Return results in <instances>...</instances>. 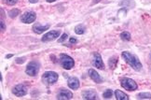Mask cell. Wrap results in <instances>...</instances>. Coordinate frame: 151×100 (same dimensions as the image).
Returning <instances> with one entry per match:
<instances>
[{
    "instance_id": "cell-1",
    "label": "cell",
    "mask_w": 151,
    "mask_h": 100,
    "mask_svg": "<svg viewBox=\"0 0 151 100\" xmlns=\"http://www.w3.org/2000/svg\"><path fill=\"white\" fill-rule=\"evenodd\" d=\"M121 55H122V58L125 60V62L128 64H130L134 70H136V71H140L142 69V64L136 55L132 54L130 51H122Z\"/></svg>"
},
{
    "instance_id": "cell-2",
    "label": "cell",
    "mask_w": 151,
    "mask_h": 100,
    "mask_svg": "<svg viewBox=\"0 0 151 100\" xmlns=\"http://www.w3.org/2000/svg\"><path fill=\"white\" fill-rule=\"evenodd\" d=\"M58 78H59V76H58L56 72L46 71L42 76V81L47 85H51V84H54L58 80Z\"/></svg>"
},
{
    "instance_id": "cell-3",
    "label": "cell",
    "mask_w": 151,
    "mask_h": 100,
    "mask_svg": "<svg viewBox=\"0 0 151 100\" xmlns=\"http://www.w3.org/2000/svg\"><path fill=\"white\" fill-rule=\"evenodd\" d=\"M120 85L127 91H135L138 88V85L134 80L126 77L120 79Z\"/></svg>"
},
{
    "instance_id": "cell-4",
    "label": "cell",
    "mask_w": 151,
    "mask_h": 100,
    "mask_svg": "<svg viewBox=\"0 0 151 100\" xmlns=\"http://www.w3.org/2000/svg\"><path fill=\"white\" fill-rule=\"evenodd\" d=\"M39 68H40V64L37 61H31L26 66L25 72L27 75L31 76V77H35V76H37L38 74Z\"/></svg>"
},
{
    "instance_id": "cell-5",
    "label": "cell",
    "mask_w": 151,
    "mask_h": 100,
    "mask_svg": "<svg viewBox=\"0 0 151 100\" xmlns=\"http://www.w3.org/2000/svg\"><path fill=\"white\" fill-rule=\"evenodd\" d=\"M60 62H61V64L63 66V67L66 70L71 69L75 66V62L73 60V58L67 54H60Z\"/></svg>"
},
{
    "instance_id": "cell-6",
    "label": "cell",
    "mask_w": 151,
    "mask_h": 100,
    "mask_svg": "<svg viewBox=\"0 0 151 100\" xmlns=\"http://www.w3.org/2000/svg\"><path fill=\"white\" fill-rule=\"evenodd\" d=\"M37 14L35 11H26L21 16V21L24 23H32L36 21Z\"/></svg>"
},
{
    "instance_id": "cell-7",
    "label": "cell",
    "mask_w": 151,
    "mask_h": 100,
    "mask_svg": "<svg viewBox=\"0 0 151 100\" xmlns=\"http://www.w3.org/2000/svg\"><path fill=\"white\" fill-rule=\"evenodd\" d=\"M12 93L16 96H24L27 93V87L24 84H17L12 88Z\"/></svg>"
},
{
    "instance_id": "cell-8",
    "label": "cell",
    "mask_w": 151,
    "mask_h": 100,
    "mask_svg": "<svg viewBox=\"0 0 151 100\" xmlns=\"http://www.w3.org/2000/svg\"><path fill=\"white\" fill-rule=\"evenodd\" d=\"M92 66L94 67H97L98 69H104V64L102 59L101 54L98 52H94L93 57H92Z\"/></svg>"
},
{
    "instance_id": "cell-9",
    "label": "cell",
    "mask_w": 151,
    "mask_h": 100,
    "mask_svg": "<svg viewBox=\"0 0 151 100\" xmlns=\"http://www.w3.org/2000/svg\"><path fill=\"white\" fill-rule=\"evenodd\" d=\"M58 100H70L73 98V93L65 89V88H63L59 91V93H57V97H56Z\"/></svg>"
},
{
    "instance_id": "cell-10",
    "label": "cell",
    "mask_w": 151,
    "mask_h": 100,
    "mask_svg": "<svg viewBox=\"0 0 151 100\" xmlns=\"http://www.w3.org/2000/svg\"><path fill=\"white\" fill-rule=\"evenodd\" d=\"M61 35V31L60 30H51L50 32H48L47 34H45L43 38H42V41L43 42H48V41H51L57 38H59V36Z\"/></svg>"
},
{
    "instance_id": "cell-11",
    "label": "cell",
    "mask_w": 151,
    "mask_h": 100,
    "mask_svg": "<svg viewBox=\"0 0 151 100\" xmlns=\"http://www.w3.org/2000/svg\"><path fill=\"white\" fill-rule=\"evenodd\" d=\"M88 73H89L90 78L93 80L95 83H102V82L104 81L103 78L101 77V76L99 75V73H98L95 69H92V68L89 69Z\"/></svg>"
},
{
    "instance_id": "cell-12",
    "label": "cell",
    "mask_w": 151,
    "mask_h": 100,
    "mask_svg": "<svg viewBox=\"0 0 151 100\" xmlns=\"http://www.w3.org/2000/svg\"><path fill=\"white\" fill-rule=\"evenodd\" d=\"M50 27V25H41L39 22H36L33 25V31L36 34H42L43 32L47 31Z\"/></svg>"
},
{
    "instance_id": "cell-13",
    "label": "cell",
    "mask_w": 151,
    "mask_h": 100,
    "mask_svg": "<svg viewBox=\"0 0 151 100\" xmlns=\"http://www.w3.org/2000/svg\"><path fill=\"white\" fill-rule=\"evenodd\" d=\"M81 96H82L83 99H87V100H92V99H98V96L95 93V91L93 90H87V91H83L81 93Z\"/></svg>"
},
{
    "instance_id": "cell-14",
    "label": "cell",
    "mask_w": 151,
    "mask_h": 100,
    "mask_svg": "<svg viewBox=\"0 0 151 100\" xmlns=\"http://www.w3.org/2000/svg\"><path fill=\"white\" fill-rule=\"evenodd\" d=\"M67 85L68 87L72 90H77L78 88H79V80L78 78L76 77H70L67 80Z\"/></svg>"
},
{
    "instance_id": "cell-15",
    "label": "cell",
    "mask_w": 151,
    "mask_h": 100,
    "mask_svg": "<svg viewBox=\"0 0 151 100\" xmlns=\"http://www.w3.org/2000/svg\"><path fill=\"white\" fill-rule=\"evenodd\" d=\"M115 96L118 100H129V96H128L125 93H123L120 90H116L115 91Z\"/></svg>"
},
{
    "instance_id": "cell-16",
    "label": "cell",
    "mask_w": 151,
    "mask_h": 100,
    "mask_svg": "<svg viewBox=\"0 0 151 100\" xmlns=\"http://www.w3.org/2000/svg\"><path fill=\"white\" fill-rule=\"evenodd\" d=\"M118 59H119V58H118L117 55L110 57L109 60H108V67L111 69H115L116 67H117V64H118V61H119Z\"/></svg>"
},
{
    "instance_id": "cell-17",
    "label": "cell",
    "mask_w": 151,
    "mask_h": 100,
    "mask_svg": "<svg viewBox=\"0 0 151 100\" xmlns=\"http://www.w3.org/2000/svg\"><path fill=\"white\" fill-rule=\"evenodd\" d=\"M75 32L78 35H82L85 32V26L83 25H78L75 27Z\"/></svg>"
},
{
    "instance_id": "cell-18",
    "label": "cell",
    "mask_w": 151,
    "mask_h": 100,
    "mask_svg": "<svg viewBox=\"0 0 151 100\" xmlns=\"http://www.w3.org/2000/svg\"><path fill=\"white\" fill-rule=\"evenodd\" d=\"M139 99H151V93H140L137 95Z\"/></svg>"
},
{
    "instance_id": "cell-19",
    "label": "cell",
    "mask_w": 151,
    "mask_h": 100,
    "mask_svg": "<svg viewBox=\"0 0 151 100\" xmlns=\"http://www.w3.org/2000/svg\"><path fill=\"white\" fill-rule=\"evenodd\" d=\"M113 96V91L111 89H107L106 91H104L103 93V97L104 99H110Z\"/></svg>"
},
{
    "instance_id": "cell-20",
    "label": "cell",
    "mask_w": 151,
    "mask_h": 100,
    "mask_svg": "<svg viewBox=\"0 0 151 100\" xmlns=\"http://www.w3.org/2000/svg\"><path fill=\"white\" fill-rule=\"evenodd\" d=\"M120 38L122 40H125V41H129L131 40V34L129 32H122L120 34Z\"/></svg>"
},
{
    "instance_id": "cell-21",
    "label": "cell",
    "mask_w": 151,
    "mask_h": 100,
    "mask_svg": "<svg viewBox=\"0 0 151 100\" xmlns=\"http://www.w3.org/2000/svg\"><path fill=\"white\" fill-rule=\"evenodd\" d=\"M9 17H11V18H15L17 15L20 14V10L17 9H14L12 10H10L9 12Z\"/></svg>"
},
{
    "instance_id": "cell-22",
    "label": "cell",
    "mask_w": 151,
    "mask_h": 100,
    "mask_svg": "<svg viewBox=\"0 0 151 100\" xmlns=\"http://www.w3.org/2000/svg\"><path fill=\"white\" fill-rule=\"evenodd\" d=\"M67 38V35L66 34H63V36L59 38V39H58V42H63V41H65V39Z\"/></svg>"
},
{
    "instance_id": "cell-23",
    "label": "cell",
    "mask_w": 151,
    "mask_h": 100,
    "mask_svg": "<svg viewBox=\"0 0 151 100\" xmlns=\"http://www.w3.org/2000/svg\"><path fill=\"white\" fill-rule=\"evenodd\" d=\"M24 62V58H18V59L16 60V63L17 64H22Z\"/></svg>"
},
{
    "instance_id": "cell-24",
    "label": "cell",
    "mask_w": 151,
    "mask_h": 100,
    "mask_svg": "<svg viewBox=\"0 0 151 100\" xmlns=\"http://www.w3.org/2000/svg\"><path fill=\"white\" fill-rule=\"evenodd\" d=\"M6 2L8 4H10V5H13L17 2V0H6Z\"/></svg>"
},
{
    "instance_id": "cell-25",
    "label": "cell",
    "mask_w": 151,
    "mask_h": 100,
    "mask_svg": "<svg viewBox=\"0 0 151 100\" xmlns=\"http://www.w3.org/2000/svg\"><path fill=\"white\" fill-rule=\"evenodd\" d=\"M0 22H1V31L3 32V31H5V30H6V25H5V22H4L3 21H1Z\"/></svg>"
},
{
    "instance_id": "cell-26",
    "label": "cell",
    "mask_w": 151,
    "mask_h": 100,
    "mask_svg": "<svg viewBox=\"0 0 151 100\" xmlns=\"http://www.w3.org/2000/svg\"><path fill=\"white\" fill-rule=\"evenodd\" d=\"M77 42H78V40L76 39V38H70V43L75 44V43H77Z\"/></svg>"
},
{
    "instance_id": "cell-27",
    "label": "cell",
    "mask_w": 151,
    "mask_h": 100,
    "mask_svg": "<svg viewBox=\"0 0 151 100\" xmlns=\"http://www.w3.org/2000/svg\"><path fill=\"white\" fill-rule=\"evenodd\" d=\"M29 2L35 4V3H37V2H38V0H29Z\"/></svg>"
},
{
    "instance_id": "cell-28",
    "label": "cell",
    "mask_w": 151,
    "mask_h": 100,
    "mask_svg": "<svg viewBox=\"0 0 151 100\" xmlns=\"http://www.w3.org/2000/svg\"><path fill=\"white\" fill-rule=\"evenodd\" d=\"M46 1H47V2H49V3H51V2H54L55 0H46Z\"/></svg>"
},
{
    "instance_id": "cell-29",
    "label": "cell",
    "mask_w": 151,
    "mask_h": 100,
    "mask_svg": "<svg viewBox=\"0 0 151 100\" xmlns=\"http://www.w3.org/2000/svg\"><path fill=\"white\" fill-rule=\"evenodd\" d=\"M99 1H101V0H94V1H93V2H92V3H93V4H95V3H97V2H99Z\"/></svg>"
},
{
    "instance_id": "cell-30",
    "label": "cell",
    "mask_w": 151,
    "mask_h": 100,
    "mask_svg": "<svg viewBox=\"0 0 151 100\" xmlns=\"http://www.w3.org/2000/svg\"><path fill=\"white\" fill-rule=\"evenodd\" d=\"M9 57H12V54H9V55H7V58H9Z\"/></svg>"
}]
</instances>
